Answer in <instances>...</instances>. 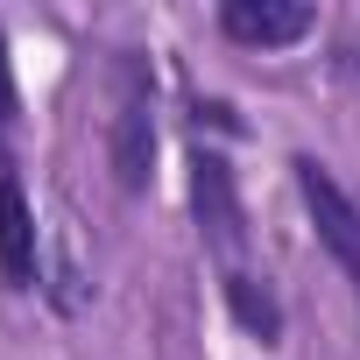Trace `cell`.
<instances>
[{
	"label": "cell",
	"instance_id": "obj_4",
	"mask_svg": "<svg viewBox=\"0 0 360 360\" xmlns=\"http://www.w3.org/2000/svg\"><path fill=\"white\" fill-rule=\"evenodd\" d=\"M219 29L233 43H248V50H283V43L311 36V8H304V0H226Z\"/></svg>",
	"mask_w": 360,
	"mask_h": 360
},
{
	"label": "cell",
	"instance_id": "obj_8",
	"mask_svg": "<svg viewBox=\"0 0 360 360\" xmlns=\"http://www.w3.org/2000/svg\"><path fill=\"white\" fill-rule=\"evenodd\" d=\"M353 71H360V50H353Z\"/></svg>",
	"mask_w": 360,
	"mask_h": 360
},
{
	"label": "cell",
	"instance_id": "obj_1",
	"mask_svg": "<svg viewBox=\"0 0 360 360\" xmlns=\"http://www.w3.org/2000/svg\"><path fill=\"white\" fill-rule=\"evenodd\" d=\"M127 99L113 113V184L120 191H148V176H155V113H148V64L127 57Z\"/></svg>",
	"mask_w": 360,
	"mask_h": 360
},
{
	"label": "cell",
	"instance_id": "obj_5",
	"mask_svg": "<svg viewBox=\"0 0 360 360\" xmlns=\"http://www.w3.org/2000/svg\"><path fill=\"white\" fill-rule=\"evenodd\" d=\"M43 255H36V212L22 198L15 176H0V283L8 290H36Z\"/></svg>",
	"mask_w": 360,
	"mask_h": 360
},
{
	"label": "cell",
	"instance_id": "obj_7",
	"mask_svg": "<svg viewBox=\"0 0 360 360\" xmlns=\"http://www.w3.org/2000/svg\"><path fill=\"white\" fill-rule=\"evenodd\" d=\"M0 120H15V64H8V36H0Z\"/></svg>",
	"mask_w": 360,
	"mask_h": 360
},
{
	"label": "cell",
	"instance_id": "obj_2",
	"mask_svg": "<svg viewBox=\"0 0 360 360\" xmlns=\"http://www.w3.org/2000/svg\"><path fill=\"white\" fill-rule=\"evenodd\" d=\"M297 169V191H304V205H311V226H318V240L332 248V262L360 283V205L332 184V169L318 162V155H297L290 162Z\"/></svg>",
	"mask_w": 360,
	"mask_h": 360
},
{
	"label": "cell",
	"instance_id": "obj_3",
	"mask_svg": "<svg viewBox=\"0 0 360 360\" xmlns=\"http://www.w3.org/2000/svg\"><path fill=\"white\" fill-rule=\"evenodd\" d=\"M191 205H198V226H205V240L219 248V255H233L240 248V191H233V169H226V155H212V148H198L191 155Z\"/></svg>",
	"mask_w": 360,
	"mask_h": 360
},
{
	"label": "cell",
	"instance_id": "obj_6",
	"mask_svg": "<svg viewBox=\"0 0 360 360\" xmlns=\"http://www.w3.org/2000/svg\"><path fill=\"white\" fill-rule=\"evenodd\" d=\"M226 304H233V318H240L255 339H283V304H276L255 276H240V269H233V276H226Z\"/></svg>",
	"mask_w": 360,
	"mask_h": 360
}]
</instances>
